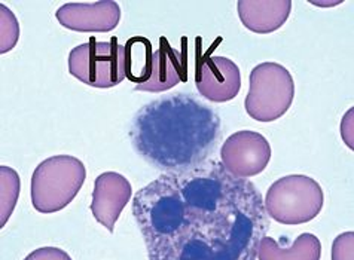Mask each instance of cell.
<instances>
[{
  "mask_svg": "<svg viewBox=\"0 0 354 260\" xmlns=\"http://www.w3.org/2000/svg\"><path fill=\"white\" fill-rule=\"evenodd\" d=\"M133 216L149 260H258L270 225L259 189L216 159L156 177Z\"/></svg>",
  "mask_w": 354,
  "mask_h": 260,
  "instance_id": "obj_1",
  "label": "cell"
},
{
  "mask_svg": "<svg viewBox=\"0 0 354 260\" xmlns=\"http://www.w3.org/2000/svg\"><path fill=\"white\" fill-rule=\"evenodd\" d=\"M221 134L219 113L188 93L162 95L142 106L129 131L136 154L164 173L207 161Z\"/></svg>",
  "mask_w": 354,
  "mask_h": 260,
  "instance_id": "obj_2",
  "label": "cell"
},
{
  "mask_svg": "<svg viewBox=\"0 0 354 260\" xmlns=\"http://www.w3.org/2000/svg\"><path fill=\"white\" fill-rule=\"evenodd\" d=\"M86 178L81 159L71 155H57L45 159L32 176V204L36 212L53 214L62 212L80 194Z\"/></svg>",
  "mask_w": 354,
  "mask_h": 260,
  "instance_id": "obj_3",
  "label": "cell"
},
{
  "mask_svg": "<svg viewBox=\"0 0 354 260\" xmlns=\"http://www.w3.org/2000/svg\"><path fill=\"white\" fill-rule=\"evenodd\" d=\"M324 203L322 186L304 174H290L274 182L263 199L267 216L281 225H302L316 219Z\"/></svg>",
  "mask_w": 354,
  "mask_h": 260,
  "instance_id": "obj_4",
  "label": "cell"
},
{
  "mask_svg": "<svg viewBox=\"0 0 354 260\" xmlns=\"http://www.w3.org/2000/svg\"><path fill=\"white\" fill-rule=\"evenodd\" d=\"M68 73L94 88H112L127 77V48L112 37L109 42L90 39L75 46L67 59Z\"/></svg>",
  "mask_w": 354,
  "mask_h": 260,
  "instance_id": "obj_5",
  "label": "cell"
},
{
  "mask_svg": "<svg viewBox=\"0 0 354 260\" xmlns=\"http://www.w3.org/2000/svg\"><path fill=\"white\" fill-rule=\"evenodd\" d=\"M295 82L289 70L279 63H261L250 72V88L244 100L245 112L254 121H277L290 109Z\"/></svg>",
  "mask_w": 354,
  "mask_h": 260,
  "instance_id": "obj_6",
  "label": "cell"
},
{
  "mask_svg": "<svg viewBox=\"0 0 354 260\" xmlns=\"http://www.w3.org/2000/svg\"><path fill=\"white\" fill-rule=\"evenodd\" d=\"M268 140L257 131H239L225 140L221 162L234 177L249 178L261 174L271 161Z\"/></svg>",
  "mask_w": 354,
  "mask_h": 260,
  "instance_id": "obj_7",
  "label": "cell"
},
{
  "mask_svg": "<svg viewBox=\"0 0 354 260\" xmlns=\"http://www.w3.org/2000/svg\"><path fill=\"white\" fill-rule=\"evenodd\" d=\"M195 85L209 102H230L241 89L240 67L226 57H205L196 63Z\"/></svg>",
  "mask_w": 354,
  "mask_h": 260,
  "instance_id": "obj_8",
  "label": "cell"
},
{
  "mask_svg": "<svg viewBox=\"0 0 354 260\" xmlns=\"http://www.w3.org/2000/svg\"><path fill=\"white\" fill-rule=\"evenodd\" d=\"M57 21L81 33L112 32L121 21V8L113 0L94 3H66L57 9Z\"/></svg>",
  "mask_w": 354,
  "mask_h": 260,
  "instance_id": "obj_9",
  "label": "cell"
},
{
  "mask_svg": "<svg viewBox=\"0 0 354 260\" xmlns=\"http://www.w3.org/2000/svg\"><path fill=\"white\" fill-rule=\"evenodd\" d=\"M133 187L122 174L106 171L95 178L91 213L107 231L113 232L122 210L130 203Z\"/></svg>",
  "mask_w": 354,
  "mask_h": 260,
  "instance_id": "obj_10",
  "label": "cell"
},
{
  "mask_svg": "<svg viewBox=\"0 0 354 260\" xmlns=\"http://www.w3.org/2000/svg\"><path fill=\"white\" fill-rule=\"evenodd\" d=\"M183 81H186L185 54L174 51L167 39L161 37L160 48L151 54L146 82L136 85L134 89L146 93H164Z\"/></svg>",
  "mask_w": 354,
  "mask_h": 260,
  "instance_id": "obj_11",
  "label": "cell"
},
{
  "mask_svg": "<svg viewBox=\"0 0 354 260\" xmlns=\"http://www.w3.org/2000/svg\"><path fill=\"white\" fill-rule=\"evenodd\" d=\"M239 17L245 28L258 35L279 30L292 11L290 0H240Z\"/></svg>",
  "mask_w": 354,
  "mask_h": 260,
  "instance_id": "obj_12",
  "label": "cell"
},
{
  "mask_svg": "<svg viewBox=\"0 0 354 260\" xmlns=\"http://www.w3.org/2000/svg\"><path fill=\"white\" fill-rule=\"evenodd\" d=\"M320 239L313 234H301L293 244L281 247L274 238L263 236L258 248V260H320Z\"/></svg>",
  "mask_w": 354,
  "mask_h": 260,
  "instance_id": "obj_13",
  "label": "cell"
},
{
  "mask_svg": "<svg viewBox=\"0 0 354 260\" xmlns=\"http://www.w3.org/2000/svg\"><path fill=\"white\" fill-rule=\"evenodd\" d=\"M21 180L14 168L0 167V228H5L18 203Z\"/></svg>",
  "mask_w": 354,
  "mask_h": 260,
  "instance_id": "obj_14",
  "label": "cell"
},
{
  "mask_svg": "<svg viewBox=\"0 0 354 260\" xmlns=\"http://www.w3.org/2000/svg\"><path fill=\"white\" fill-rule=\"evenodd\" d=\"M19 39V24L15 14L0 3V54L12 51Z\"/></svg>",
  "mask_w": 354,
  "mask_h": 260,
  "instance_id": "obj_15",
  "label": "cell"
},
{
  "mask_svg": "<svg viewBox=\"0 0 354 260\" xmlns=\"http://www.w3.org/2000/svg\"><path fill=\"white\" fill-rule=\"evenodd\" d=\"M332 260H354V234L344 232L332 243Z\"/></svg>",
  "mask_w": 354,
  "mask_h": 260,
  "instance_id": "obj_16",
  "label": "cell"
},
{
  "mask_svg": "<svg viewBox=\"0 0 354 260\" xmlns=\"http://www.w3.org/2000/svg\"><path fill=\"white\" fill-rule=\"evenodd\" d=\"M24 260H72V257L58 247H42L35 250Z\"/></svg>",
  "mask_w": 354,
  "mask_h": 260,
  "instance_id": "obj_17",
  "label": "cell"
},
{
  "mask_svg": "<svg viewBox=\"0 0 354 260\" xmlns=\"http://www.w3.org/2000/svg\"><path fill=\"white\" fill-rule=\"evenodd\" d=\"M341 136L342 140L346 142V145L353 149V109H350L348 112L344 115L342 121H341Z\"/></svg>",
  "mask_w": 354,
  "mask_h": 260,
  "instance_id": "obj_18",
  "label": "cell"
}]
</instances>
